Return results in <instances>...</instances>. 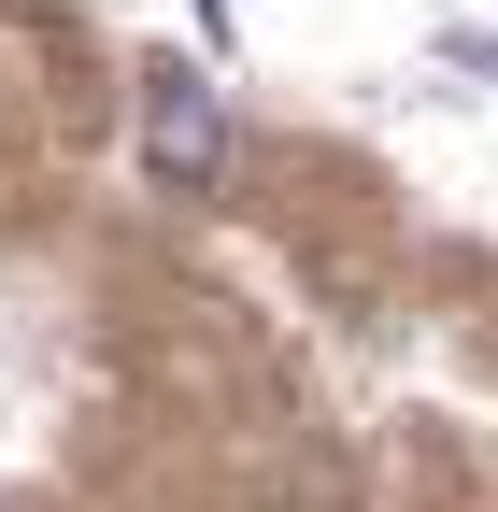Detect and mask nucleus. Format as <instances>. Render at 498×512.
<instances>
[{
    "label": "nucleus",
    "mask_w": 498,
    "mask_h": 512,
    "mask_svg": "<svg viewBox=\"0 0 498 512\" xmlns=\"http://www.w3.org/2000/svg\"><path fill=\"white\" fill-rule=\"evenodd\" d=\"M143 143L171 185H214L228 171V114L200 100V72H171V57H143Z\"/></svg>",
    "instance_id": "obj_1"
}]
</instances>
